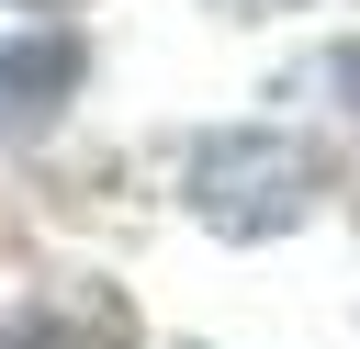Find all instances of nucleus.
<instances>
[{
  "label": "nucleus",
  "mask_w": 360,
  "mask_h": 349,
  "mask_svg": "<svg viewBox=\"0 0 360 349\" xmlns=\"http://www.w3.org/2000/svg\"><path fill=\"white\" fill-rule=\"evenodd\" d=\"M191 203L225 236H281L315 203V146H292V135H214L191 158Z\"/></svg>",
  "instance_id": "f257e3e1"
},
{
  "label": "nucleus",
  "mask_w": 360,
  "mask_h": 349,
  "mask_svg": "<svg viewBox=\"0 0 360 349\" xmlns=\"http://www.w3.org/2000/svg\"><path fill=\"white\" fill-rule=\"evenodd\" d=\"M79 34H0V146H22L34 124H56L68 113V90H79Z\"/></svg>",
  "instance_id": "f03ea898"
},
{
  "label": "nucleus",
  "mask_w": 360,
  "mask_h": 349,
  "mask_svg": "<svg viewBox=\"0 0 360 349\" xmlns=\"http://www.w3.org/2000/svg\"><path fill=\"white\" fill-rule=\"evenodd\" d=\"M0 349H124V326H112V304H22L0 326Z\"/></svg>",
  "instance_id": "7ed1b4c3"
},
{
  "label": "nucleus",
  "mask_w": 360,
  "mask_h": 349,
  "mask_svg": "<svg viewBox=\"0 0 360 349\" xmlns=\"http://www.w3.org/2000/svg\"><path fill=\"white\" fill-rule=\"evenodd\" d=\"M326 90H338V101H360V45H349V56L326 68Z\"/></svg>",
  "instance_id": "20e7f679"
},
{
  "label": "nucleus",
  "mask_w": 360,
  "mask_h": 349,
  "mask_svg": "<svg viewBox=\"0 0 360 349\" xmlns=\"http://www.w3.org/2000/svg\"><path fill=\"white\" fill-rule=\"evenodd\" d=\"M225 11H292V0H225Z\"/></svg>",
  "instance_id": "39448f33"
},
{
  "label": "nucleus",
  "mask_w": 360,
  "mask_h": 349,
  "mask_svg": "<svg viewBox=\"0 0 360 349\" xmlns=\"http://www.w3.org/2000/svg\"><path fill=\"white\" fill-rule=\"evenodd\" d=\"M11 11H68V0H11Z\"/></svg>",
  "instance_id": "423d86ee"
}]
</instances>
